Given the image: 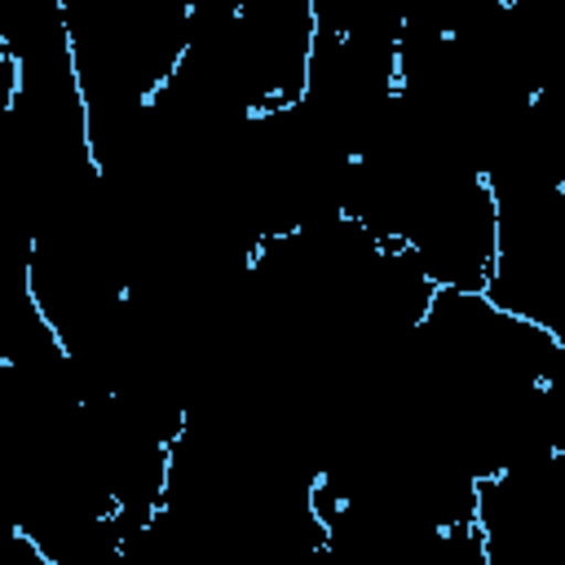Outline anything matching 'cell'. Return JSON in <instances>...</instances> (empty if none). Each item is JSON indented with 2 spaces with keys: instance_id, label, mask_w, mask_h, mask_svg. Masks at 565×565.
Returning a JSON list of instances; mask_svg holds the SVG:
<instances>
[{
  "instance_id": "cell-1",
  "label": "cell",
  "mask_w": 565,
  "mask_h": 565,
  "mask_svg": "<svg viewBox=\"0 0 565 565\" xmlns=\"http://www.w3.org/2000/svg\"><path fill=\"white\" fill-rule=\"evenodd\" d=\"M499 238L486 300L565 344V185L494 190Z\"/></svg>"
}]
</instances>
